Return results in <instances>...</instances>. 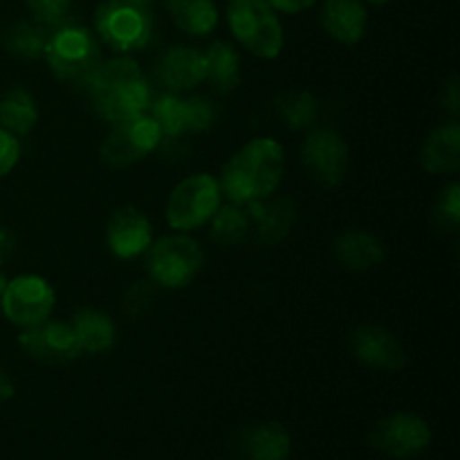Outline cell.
Instances as JSON below:
<instances>
[{"instance_id": "cell-1", "label": "cell", "mask_w": 460, "mask_h": 460, "mask_svg": "<svg viewBox=\"0 0 460 460\" xmlns=\"http://www.w3.org/2000/svg\"><path fill=\"white\" fill-rule=\"evenodd\" d=\"M286 151L274 137H256L238 148L220 171V191L234 205L268 200L281 187Z\"/></svg>"}, {"instance_id": "cell-2", "label": "cell", "mask_w": 460, "mask_h": 460, "mask_svg": "<svg viewBox=\"0 0 460 460\" xmlns=\"http://www.w3.org/2000/svg\"><path fill=\"white\" fill-rule=\"evenodd\" d=\"M81 90L90 97L94 112L108 124L144 115L153 99L151 81L128 54L99 63Z\"/></svg>"}, {"instance_id": "cell-3", "label": "cell", "mask_w": 460, "mask_h": 460, "mask_svg": "<svg viewBox=\"0 0 460 460\" xmlns=\"http://www.w3.org/2000/svg\"><path fill=\"white\" fill-rule=\"evenodd\" d=\"M43 57L48 58L58 81L76 88H84L90 75L103 61L97 34L76 22H63L49 31Z\"/></svg>"}, {"instance_id": "cell-4", "label": "cell", "mask_w": 460, "mask_h": 460, "mask_svg": "<svg viewBox=\"0 0 460 460\" xmlns=\"http://www.w3.org/2000/svg\"><path fill=\"white\" fill-rule=\"evenodd\" d=\"M94 34L117 54L144 49L153 39L151 0H103L94 12Z\"/></svg>"}, {"instance_id": "cell-5", "label": "cell", "mask_w": 460, "mask_h": 460, "mask_svg": "<svg viewBox=\"0 0 460 460\" xmlns=\"http://www.w3.org/2000/svg\"><path fill=\"white\" fill-rule=\"evenodd\" d=\"M227 22L238 43L259 58H277L286 34L268 0H229Z\"/></svg>"}, {"instance_id": "cell-6", "label": "cell", "mask_w": 460, "mask_h": 460, "mask_svg": "<svg viewBox=\"0 0 460 460\" xmlns=\"http://www.w3.org/2000/svg\"><path fill=\"white\" fill-rule=\"evenodd\" d=\"M205 252L189 234L178 232L162 236L146 250V272L157 288L180 290L200 274Z\"/></svg>"}, {"instance_id": "cell-7", "label": "cell", "mask_w": 460, "mask_h": 460, "mask_svg": "<svg viewBox=\"0 0 460 460\" xmlns=\"http://www.w3.org/2000/svg\"><path fill=\"white\" fill-rule=\"evenodd\" d=\"M223 205L218 178L209 173H193L178 182L166 200V223L175 232H193L214 218Z\"/></svg>"}, {"instance_id": "cell-8", "label": "cell", "mask_w": 460, "mask_h": 460, "mask_svg": "<svg viewBox=\"0 0 460 460\" xmlns=\"http://www.w3.org/2000/svg\"><path fill=\"white\" fill-rule=\"evenodd\" d=\"M162 139L164 135H162L160 126L148 112H144V115L112 124L106 139L99 146V157L111 169H124V166L151 155L160 146Z\"/></svg>"}, {"instance_id": "cell-9", "label": "cell", "mask_w": 460, "mask_h": 460, "mask_svg": "<svg viewBox=\"0 0 460 460\" xmlns=\"http://www.w3.org/2000/svg\"><path fill=\"white\" fill-rule=\"evenodd\" d=\"M148 115L155 119L164 137H184V135L205 133L216 124V106L207 97L182 93H164L151 99Z\"/></svg>"}, {"instance_id": "cell-10", "label": "cell", "mask_w": 460, "mask_h": 460, "mask_svg": "<svg viewBox=\"0 0 460 460\" xmlns=\"http://www.w3.org/2000/svg\"><path fill=\"white\" fill-rule=\"evenodd\" d=\"M54 296L52 286L39 274H21L7 281L3 296H0V308L9 323L18 328H31L43 323L52 317Z\"/></svg>"}, {"instance_id": "cell-11", "label": "cell", "mask_w": 460, "mask_h": 460, "mask_svg": "<svg viewBox=\"0 0 460 460\" xmlns=\"http://www.w3.org/2000/svg\"><path fill=\"white\" fill-rule=\"evenodd\" d=\"M301 162L313 182L323 189H335L349 173V144L337 130L314 128L301 144Z\"/></svg>"}, {"instance_id": "cell-12", "label": "cell", "mask_w": 460, "mask_h": 460, "mask_svg": "<svg viewBox=\"0 0 460 460\" xmlns=\"http://www.w3.org/2000/svg\"><path fill=\"white\" fill-rule=\"evenodd\" d=\"M368 443L385 456L413 458L429 447L431 429L416 413H391L373 425Z\"/></svg>"}, {"instance_id": "cell-13", "label": "cell", "mask_w": 460, "mask_h": 460, "mask_svg": "<svg viewBox=\"0 0 460 460\" xmlns=\"http://www.w3.org/2000/svg\"><path fill=\"white\" fill-rule=\"evenodd\" d=\"M18 344L27 358L49 367H63L75 362L81 355L70 323L54 322V319H45L39 326L25 328L18 337Z\"/></svg>"}, {"instance_id": "cell-14", "label": "cell", "mask_w": 460, "mask_h": 460, "mask_svg": "<svg viewBox=\"0 0 460 460\" xmlns=\"http://www.w3.org/2000/svg\"><path fill=\"white\" fill-rule=\"evenodd\" d=\"M350 353L364 367L377 371H400L407 367V350L398 337L382 326H358L349 337Z\"/></svg>"}, {"instance_id": "cell-15", "label": "cell", "mask_w": 460, "mask_h": 460, "mask_svg": "<svg viewBox=\"0 0 460 460\" xmlns=\"http://www.w3.org/2000/svg\"><path fill=\"white\" fill-rule=\"evenodd\" d=\"M106 243L112 256L121 261L146 254L153 243V225L137 207H119L106 225Z\"/></svg>"}, {"instance_id": "cell-16", "label": "cell", "mask_w": 460, "mask_h": 460, "mask_svg": "<svg viewBox=\"0 0 460 460\" xmlns=\"http://www.w3.org/2000/svg\"><path fill=\"white\" fill-rule=\"evenodd\" d=\"M205 52L191 45H175L166 49L155 66V79L169 93H189L205 84Z\"/></svg>"}, {"instance_id": "cell-17", "label": "cell", "mask_w": 460, "mask_h": 460, "mask_svg": "<svg viewBox=\"0 0 460 460\" xmlns=\"http://www.w3.org/2000/svg\"><path fill=\"white\" fill-rule=\"evenodd\" d=\"M247 214L252 218V227L256 232V241L263 245H277V243L286 241L288 234L292 232L296 223V205L292 198L281 196L274 200H259L245 205Z\"/></svg>"}, {"instance_id": "cell-18", "label": "cell", "mask_w": 460, "mask_h": 460, "mask_svg": "<svg viewBox=\"0 0 460 460\" xmlns=\"http://www.w3.org/2000/svg\"><path fill=\"white\" fill-rule=\"evenodd\" d=\"M420 164L431 175H452L460 169V126L456 119L436 126L420 148Z\"/></svg>"}, {"instance_id": "cell-19", "label": "cell", "mask_w": 460, "mask_h": 460, "mask_svg": "<svg viewBox=\"0 0 460 460\" xmlns=\"http://www.w3.org/2000/svg\"><path fill=\"white\" fill-rule=\"evenodd\" d=\"M335 261L350 272H367L386 259L385 245L377 236L364 229H346L332 243Z\"/></svg>"}, {"instance_id": "cell-20", "label": "cell", "mask_w": 460, "mask_h": 460, "mask_svg": "<svg viewBox=\"0 0 460 460\" xmlns=\"http://www.w3.org/2000/svg\"><path fill=\"white\" fill-rule=\"evenodd\" d=\"M319 21L331 39L344 45H355L367 31L368 12L359 0H326Z\"/></svg>"}, {"instance_id": "cell-21", "label": "cell", "mask_w": 460, "mask_h": 460, "mask_svg": "<svg viewBox=\"0 0 460 460\" xmlns=\"http://www.w3.org/2000/svg\"><path fill=\"white\" fill-rule=\"evenodd\" d=\"M238 449L247 460H288L292 440L279 422H259L243 429Z\"/></svg>"}, {"instance_id": "cell-22", "label": "cell", "mask_w": 460, "mask_h": 460, "mask_svg": "<svg viewBox=\"0 0 460 460\" xmlns=\"http://www.w3.org/2000/svg\"><path fill=\"white\" fill-rule=\"evenodd\" d=\"M72 332L76 337L81 353L99 355L106 353L115 346L117 341V326L111 319V314L102 313L94 308L76 310L70 322Z\"/></svg>"}, {"instance_id": "cell-23", "label": "cell", "mask_w": 460, "mask_h": 460, "mask_svg": "<svg viewBox=\"0 0 460 460\" xmlns=\"http://www.w3.org/2000/svg\"><path fill=\"white\" fill-rule=\"evenodd\" d=\"M205 81L220 94H227L241 84V54L227 40H214L205 49Z\"/></svg>"}, {"instance_id": "cell-24", "label": "cell", "mask_w": 460, "mask_h": 460, "mask_svg": "<svg viewBox=\"0 0 460 460\" xmlns=\"http://www.w3.org/2000/svg\"><path fill=\"white\" fill-rule=\"evenodd\" d=\"M39 121V106L31 93L13 85L0 97V126L16 137L31 133Z\"/></svg>"}, {"instance_id": "cell-25", "label": "cell", "mask_w": 460, "mask_h": 460, "mask_svg": "<svg viewBox=\"0 0 460 460\" xmlns=\"http://www.w3.org/2000/svg\"><path fill=\"white\" fill-rule=\"evenodd\" d=\"M175 25L191 36H207L218 25V9L214 0H166Z\"/></svg>"}, {"instance_id": "cell-26", "label": "cell", "mask_w": 460, "mask_h": 460, "mask_svg": "<svg viewBox=\"0 0 460 460\" xmlns=\"http://www.w3.org/2000/svg\"><path fill=\"white\" fill-rule=\"evenodd\" d=\"M49 30L36 21H16L3 34V45L9 54L25 61H36L43 57L48 45Z\"/></svg>"}, {"instance_id": "cell-27", "label": "cell", "mask_w": 460, "mask_h": 460, "mask_svg": "<svg viewBox=\"0 0 460 460\" xmlns=\"http://www.w3.org/2000/svg\"><path fill=\"white\" fill-rule=\"evenodd\" d=\"M211 225V238L223 247H236L247 238L252 229V218L247 214L245 205H220L214 218L209 220Z\"/></svg>"}, {"instance_id": "cell-28", "label": "cell", "mask_w": 460, "mask_h": 460, "mask_svg": "<svg viewBox=\"0 0 460 460\" xmlns=\"http://www.w3.org/2000/svg\"><path fill=\"white\" fill-rule=\"evenodd\" d=\"M274 111H277L279 119L288 128L304 130L313 126V121L317 119L319 103L305 90H286V93L277 94V99H274Z\"/></svg>"}, {"instance_id": "cell-29", "label": "cell", "mask_w": 460, "mask_h": 460, "mask_svg": "<svg viewBox=\"0 0 460 460\" xmlns=\"http://www.w3.org/2000/svg\"><path fill=\"white\" fill-rule=\"evenodd\" d=\"M434 225L438 232H456L460 225V184L452 182L440 191L434 205Z\"/></svg>"}, {"instance_id": "cell-30", "label": "cell", "mask_w": 460, "mask_h": 460, "mask_svg": "<svg viewBox=\"0 0 460 460\" xmlns=\"http://www.w3.org/2000/svg\"><path fill=\"white\" fill-rule=\"evenodd\" d=\"M25 3L31 13V21L48 27V30L67 22L72 9V0H25Z\"/></svg>"}, {"instance_id": "cell-31", "label": "cell", "mask_w": 460, "mask_h": 460, "mask_svg": "<svg viewBox=\"0 0 460 460\" xmlns=\"http://www.w3.org/2000/svg\"><path fill=\"white\" fill-rule=\"evenodd\" d=\"M155 296H157V286L151 281V279H148V281H137L126 290L121 310H124L126 317L137 319L153 308Z\"/></svg>"}, {"instance_id": "cell-32", "label": "cell", "mask_w": 460, "mask_h": 460, "mask_svg": "<svg viewBox=\"0 0 460 460\" xmlns=\"http://www.w3.org/2000/svg\"><path fill=\"white\" fill-rule=\"evenodd\" d=\"M21 153V139L0 126V178H4V175L16 169Z\"/></svg>"}, {"instance_id": "cell-33", "label": "cell", "mask_w": 460, "mask_h": 460, "mask_svg": "<svg viewBox=\"0 0 460 460\" xmlns=\"http://www.w3.org/2000/svg\"><path fill=\"white\" fill-rule=\"evenodd\" d=\"M440 102H443V106L447 108V111H452L454 117L458 115V111H460V93H458V79H456V76H452V79L445 81L443 93H440Z\"/></svg>"}, {"instance_id": "cell-34", "label": "cell", "mask_w": 460, "mask_h": 460, "mask_svg": "<svg viewBox=\"0 0 460 460\" xmlns=\"http://www.w3.org/2000/svg\"><path fill=\"white\" fill-rule=\"evenodd\" d=\"M270 4H272L277 12H283V13H299V12H305V9L313 7L317 0H268Z\"/></svg>"}, {"instance_id": "cell-35", "label": "cell", "mask_w": 460, "mask_h": 460, "mask_svg": "<svg viewBox=\"0 0 460 460\" xmlns=\"http://www.w3.org/2000/svg\"><path fill=\"white\" fill-rule=\"evenodd\" d=\"M13 250H16V236H13L12 229L0 227V265L12 259Z\"/></svg>"}, {"instance_id": "cell-36", "label": "cell", "mask_w": 460, "mask_h": 460, "mask_svg": "<svg viewBox=\"0 0 460 460\" xmlns=\"http://www.w3.org/2000/svg\"><path fill=\"white\" fill-rule=\"evenodd\" d=\"M13 395V382L9 380L7 373L0 368V402H4V400H9Z\"/></svg>"}, {"instance_id": "cell-37", "label": "cell", "mask_w": 460, "mask_h": 460, "mask_svg": "<svg viewBox=\"0 0 460 460\" xmlns=\"http://www.w3.org/2000/svg\"><path fill=\"white\" fill-rule=\"evenodd\" d=\"M4 286H7V277H4V274L0 272V296H3V292H4Z\"/></svg>"}, {"instance_id": "cell-38", "label": "cell", "mask_w": 460, "mask_h": 460, "mask_svg": "<svg viewBox=\"0 0 460 460\" xmlns=\"http://www.w3.org/2000/svg\"><path fill=\"white\" fill-rule=\"evenodd\" d=\"M368 3H371V4H386L389 0H368Z\"/></svg>"}]
</instances>
